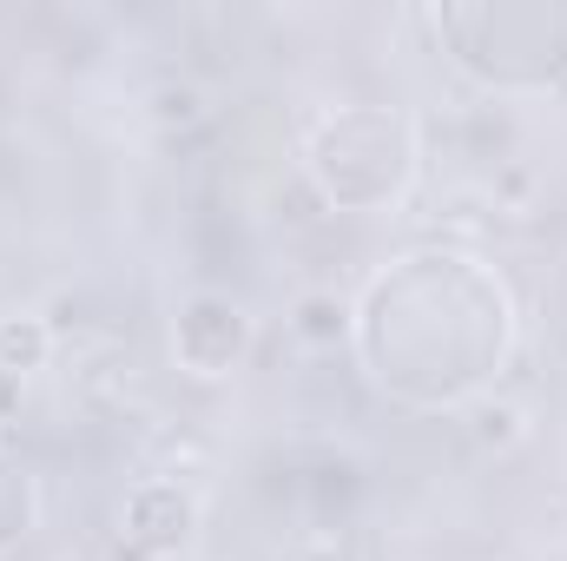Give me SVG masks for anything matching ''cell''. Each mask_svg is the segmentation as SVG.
Wrapping results in <instances>:
<instances>
[{"label":"cell","mask_w":567,"mask_h":561,"mask_svg":"<svg viewBox=\"0 0 567 561\" xmlns=\"http://www.w3.org/2000/svg\"><path fill=\"white\" fill-rule=\"evenodd\" d=\"M468 442L482 449V456H508V449H522L528 436H535V422L522 404H508V397H482V404H468Z\"/></svg>","instance_id":"obj_5"},{"label":"cell","mask_w":567,"mask_h":561,"mask_svg":"<svg viewBox=\"0 0 567 561\" xmlns=\"http://www.w3.org/2000/svg\"><path fill=\"white\" fill-rule=\"evenodd\" d=\"M60 350V330L47 317H0V370L7 377H33L47 370Z\"/></svg>","instance_id":"obj_6"},{"label":"cell","mask_w":567,"mask_h":561,"mask_svg":"<svg viewBox=\"0 0 567 561\" xmlns=\"http://www.w3.org/2000/svg\"><path fill=\"white\" fill-rule=\"evenodd\" d=\"M198 536V496L185 482H165V476H145L133 482L126 509H120V549L133 561H158L178 555L185 542Z\"/></svg>","instance_id":"obj_4"},{"label":"cell","mask_w":567,"mask_h":561,"mask_svg":"<svg viewBox=\"0 0 567 561\" xmlns=\"http://www.w3.org/2000/svg\"><path fill=\"white\" fill-rule=\"evenodd\" d=\"M33 516H40V489H33V476H27L20 462H7V456H0V549L27 542Z\"/></svg>","instance_id":"obj_8"},{"label":"cell","mask_w":567,"mask_h":561,"mask_svg":"<svg viewBox=\"0 0 567 561\" xmlns=\"http://www.w3.org/2000/svg\"><path fill=\"white\" fill-rule=\"evenodd\" d=\"M429 27L482 86L535 93L567 80V7H435Z\"/></svg>","instance_id":"obj_2"},{"label":"cell","mask_w":567,"mask_h":561,"mask_svg":"<svg viewBox=\"0 0 567 561\" xmlns=\"http://www.w3.org/2000/svg\"><path fill=\"white\" fill-rule=\"evenodd\" d=\"M251 350V317L238 297L225 290H192L178 310H172V357L185 377H231Z\"/></svg>","instance_id":"obj_3"},{"label":"cell","mask_w":567,"mask_h":561,"mask_svg":"<svg viewBox=\"0 0 567 561\" xmlns=\"http://www.w3.org/2000/svg\"><path fill=\"white\" fill-rule=\"evenodd\" d=\"M0 449H7V422H0Z\"/></svg>","instance_id":"obj_10"},{"label":"cell","mask_w":567,"mask_h":561,"mask_svg":"<svg viewBox=\"0 0 567 561\" xmlns=\"http://www.w3.org/2000/svg\"><path fill=\"white\" fill-rule=\"evenodd\" d=\"M145 113H152V126H158V133H172V126L185 133V126H198V120H205V93H198L192 80H165V86L152 93V106H145Z\"/></svg>","instance_id":"obj_9"},{"label":"cell","mask_w":567,"mask_h":561,"mask_svg":"<svg viewBox=\"0 0 567 561\" xmlns=\"http://www.w3.org/2000/svg\"><path fill=\"white\" fill-rule=\"evenodd\" d=\"M290 337L310 344V350H337V344L350 337V304H343L337 290H303V297L290 304Z\"/></svg>","instance_id":"obj_7"},{"label":"cell","mask_w":567,"mask_h":561,"mask_svg":"<svg viewBox=\"0 0 567 561\" xmlns=\"http://www.w3.org/2000/svg\"><path fill=\"white\" fill-rule=\"evenodd\" d=\"M416 120L396 106H343L310 140V185L337 212H390L416 178Z\"/></svg>","instance_id":"obj_1"}]
</instances>
